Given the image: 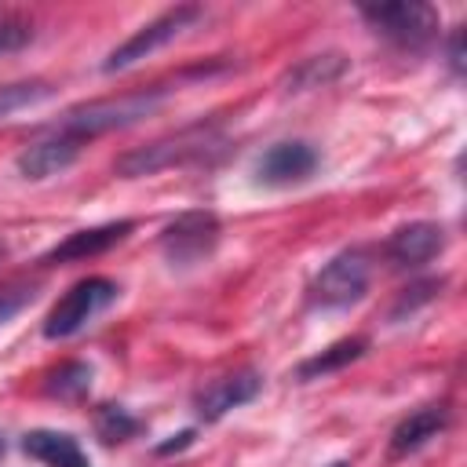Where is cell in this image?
<instances>
[{
	"label": "cell",
	"mask_w": 467,
	"mask_h": 467,
	"mask_svg": "<svg viewBox=\"0 0 467 467\" xmlns=\"http://www.w3.org/2000/svg\"><path fill=\"white\" fill-rule=\"evenodd\" d=\"M219 234H223V226H219L215 212L193 208V212L175 215V219L161 230L157 244H161V255H164L171 266H193V263H204V259L215 252Z\"/></svg>",
	"instance_id": "277c9868"
},
{
	"label": "cell",
	"mask_w": 467,
	"mask_h": 467,
	"mask_svg": "<svg viewBox=\"0 0 467 467\" xmlns=\"http://www.w3.org/2000/svg\"><path fill=\"white\" fill-rule=\"evenodd\" d=\"M29 299H33V285H26V281L0 285V325H7Z\"/></svg>",
	"instance_id": "44dd1931"
},
{
	"label": "cell",
	"mask_w": 467,
	"mask_h": 467,
	"mask_svg": "<svg viewBox=\"0 0 467 467\" xmlns=\"http://www.w3.org/2000/svg\"><path fill=\"white\" fill-rule=\"evenodd\" d=\"M128 234H131V219L106 223V226H91V230H77V234H69L62 244H55V248L44 255V263H69V259L102 255V252H109L113 244H120Z\"/></svg>",
	"instance_id": "7c38bea8"
},
{
	"label": "cell",
	"mask_w": 467,
	"mask_h": 467,
	"mask_svg": "<svg viewBox=\"0 0 467 467\" xmlns=\"http://www.w3.org/2000/svg\"><path fill=\"white\" fill-rule=\"evenodd\" d=\"M223 139L215 128H182L168 139H157L150 146H139V150H128L117 157V175L124 179H139V175H153V171H164V168H175V164H190V161H204L212 150H219Z\"/></svg>",
	"instance_id": "7a4b0ae2"
},
{
	"label": "cell",
	"mask_w": 467,
	"mask_h": 467,
	"mask_svg": "<svg viewBox=\"0 0 467 467\" xmlns=\"http://www.w3.org/2000/svg\"><path fill=\"white\" fill-rule=\"evenodd\" d=\"M95 431H99L102 441L113 445V441H124V438L139 434V431H142V420L131 416L124 405H102V409L95 412Z\"/></svg>",
	"instance_id": "ac0fdd59"
},
{
	"label": "cell",
	"mask_w": 467,
	"mask_h": 467,
	"mask_svg": "<svg viewBox=\"0 0 467 467\" xmlns=\"http://www.w3.org/2000/svg\"><path fill=\"white\" fill-rule=\"evenodd\" d=\"M328 467H350V463H347V460H336V463H328Z\"/></svg>",
	"instance_id": "484cf974"
},
{
	"label": "cell",
	"mask_w": 467,
	"mask_h": 467,
	"mask_svg": "<svg viewBox=\"0 0 467 467\" xmlns=\"http://www.w3.org/2000/svg\"><path fill=\"white\" fill-rule=\"evenodd\" d=\"M314 168H317V150L303 139H288V142H274L255 161V179L263 186H292L310 179Z\"/></svg>",
	"instance_id": "9c48e42d"
},
{
	"label": "cell",
	"mask_w": 467,
	"mask_h": 467,
	"mask_svg": "<svg viewBox=\"0 0 467 467\" xmlns=\"http://www.w3.org/2000/svg\"><path fill=\"white\" fill-rule=\"evenodd\" d=\"M190 441H193V431H179V434H175L171 441H164V445H157V452H161V456H168V452H179V449H186Z\"/></svg>",
	"instance_id": "cb8c5ba5"
},
{
	"label": "cell",
	"mask_w": 467,
	"mask_h": 467,
	"mask_svg": "<svg viewBox=\"0 0 467 467\" xmlns=\"http://www.w3.org/2000/svg\"><path fill=\"white\" fill-rule=\"evenodd\" d=\"M441 248H445V230L438 223H409V226H398L387 237L383 252H387V259L394 266H423Z\"/></svg>",
	"instance_id": "30bf717a"
},
{
	"label": "cell",
	"mask_w": 467,
	"mask_h": 467,
	"mask_svg": "<svg viewBox=\"0 0 467 467\" xmlns=\"http://www.w3.org/2000/svg\"><path fill=\"white\" fill-rule=\"evenodd\" d=\"M449 66H452L456 77L463 73V29H456L452 40H449Z\"/></svg>",
	"instance_id": "603a6c76"
},
{
	"label": "cell",
	"mask_w": 467,
	"mask_h": 467,
	"mask_svg": "<svg viewBox=\"0 0 467 467\" xmlns=\"http://www.w3.org/2000/svg\"><path fill=\"white\" fill-rule=\"evenodd\" d=\"M51 95V84L47 80H18V84H4L0 88V120L26 109V106H36Z\"/></svg>",
	"instance_id": "d6986e66"
},
{
	"label": "cell",
	"mask_w": 467,
	"mask_h": 467,
	"mask_svg": "<svg viewBox=\"0 0 467 467\" xmlns=\"http://www.w3.org/2000/svg\"><path fill=\"white\" fill-rule=\"evenodd\" d=\"M368 350V339L365 336H350V339H339V343H332V347H325L321 354H314V358H306L296 372H299V379H317V376H328V372H339L343 365H350V361H358L361 354Z\"/></svg>",
	"instance_id": "2e32d148"
},
{
	"label": "cell",
	"mask_w": 467,
	"mask_h": 467,
	"mask_svg": "<svg viewBox=\"0 0 467 467\" xmlns=\"http://www.w3.org/2000/svg\"><path fill=\"white\" fill-rule=\"evenodd\" d=\"M343 73H347V58L339 51H325V55H310L296 69H288L285 84H288V91H306V88H325V84L339 80Z\"/></svg>",
	"instance_id": "9a60e30c"
},
{
	"label": "cell",
	"mask_w": 467,
	"mask_h": 467,
	"mask_svg": "<svg viewBox=\"0 0 467 467\" xmlns=\"http://www.w3.org/2000/svg\"><path fill=\"white\" fill-rule=\"evenodd\" d=\"M368 292V259L361 252L332 255L310 281L306 299L314 310H343Z\"/></svg>",
	"instance_id": "3957f363"
},
{
	"label": "cell",
	"mask_w": 467,
	"mask_h": 467,
	"mask_svg": "<svg viewBox=\"0 0 467 467\" xmlns=\"http://www.w3.org/2000/svg\"><path fill=\"white\" fill-rule=\"evenodd\" d=\"M259 387H263V376H259L255 368H241V372L219 376V379L204 383V387L193 394V412H197V420L215 423V420H223L230 409L252 401V398L259 394Z\"/></svg>",
	"instance_id": "ba28073f"
},
{
	"label": "cell",
	"mask_w": 467,
	"mask_h": 467,
	"mask_svg": "<svg viewBox=\"0 0 467 467\" xmlns=\"http://www.w3.org/2000/svg\"><path fill=\"white\" fill-rule=\"evenodd\" d=\"M77 153H80V142L55 131L51 139H40V142L26 146L18 153V161H15V168H18L22 179H47V175L66 171L77 161Z\"/></svg>",
	"instance_id": "8fae6325"
},
{
	"label": "cell",
	"mask_w": 467,
	"mask_h": 467,
	"mask_svg": "<svg viewBox=\"0 0 467 467\" xmlns=\"http://www.w3.org/2000/svg\"><path fill=\"white\" fill-rule=\"evenodd\" d=\"M361 18L398 47H427L438 36V11L431 4H376L361 7Z\"/></svg>",
	"instance_id": "8992f818"
},
{
	"label": "cell",
	"mask_w": 467,
	"mask_h": 467,
	"mask_svg": "<svg viewBox=\"0 0 467 467\" xmlns=\"http://www.w3.org/2000/svg\"><path fill=\"white\" fill-rule=\"evenodd\" d=\"M117 281H109V277H84V281H77L55 306H51V314L44 317V336L47 339H69V336H77L95 314H102L113 299H117Z\"/></svg>",
	"instance_id": "5b68a950"
},
{
	"label": "cell",
	"mask_w": 467,
	"mask_h": 467,
	"mask_svg": "<svg viewBox=\"0 0 467 467\" xmlns=\"http://www.w3.org/2000/svg\"><path fill=\"white\" fill-rule=\"evenodd\" d=\"M438 288H441V281H423V285H412V288H405V292H401V299H398V306H394V317H401L405 310L412 314V310H416L420 303H427V299H431Z\"/></svg>",
	"instance_id": "7402d4cb"
},
{
	"label": "cell",
	"mask_w": 467,
	"mask_h": 467,
	"mask_svg": "<svg viewBox=\"0 0 467 467\" xmlns=\"http://www.w3.org/2000/svg\"><path fill=\"white\" fill-rule=\"evenodd\" d=\"M201 18V7L197 4H179V7H168L164 15H157L153 22H146L142 29H135L120 47H113L109 51V58L102 62V69L106 73H120V69H128V66H135L139 58H146V55H153L157 47H164L168 40H175L182 29H190L193 22Z\"/></svg>",
	"instance_id": "52a82bcc"
},
{
	"label": "cell",
	"mask_w": 467,
	"mask_h": 467,
	"mask_svg": "<svg viewBox=\"0 0 467 467\" xmlns=\"http://www.w3.org/2000/svg\"><path fill=\"white\" fill-rule=\"evenodd\" d=\"M4 452H7V441H4V434H0V456H4Z\"/></svg>",
	"instance_id": "d4e9b609"
},
{
	"label": "cell",
	"mask_w": 467,
	"mask_h": 467,
	"mask_svg": "<svg viewBox=\"0 0 467 467\" xmlns=\"http://www.w3.org/2000/svg\"><path fill=\"white\" fill-rule=\"evenodd\" d=\"M164 99H168V88L157 84V88L131 91V95H120V99H102V102L77 106V109H69V113L58 120V135H69V139L84 142V139H95V135H102V131L128 128V124L142 120L146 113H153Z\"/></svg>",
	"instance_id": "6da1fadb"
},
{
	"label": "cell",
	"mask_w": 467,
	"mask_h": 467,
	"mask_svg": "<svg viewBox=\"0 0 467 467\" xmlns=\"http://www.w3.org/2000/svg\"><path fill=\"white\" fill-rule=\"evenodd\" d=\"M445 427H449V409H445V405H423V409L409 412V416L394 427V434H390V452H394V456H409V452L423 449L431 438H438Z\"/></svg>",
	"instance_id": "4fadbf2b"
},
{
	"label": "cell",
	"mask_w": 467,
	"mask_h": 467,
	"mask_svg": "<svg viewBox=\"0 0 467 467\" xmlns=\"http://www.w3.org/2000/svg\"><path fill=\"white\" fill-rule=\"evenodd\" d=\"M22 449L47 467H91V460L84 456L77 438L66 431H29L22 438Z\"/></svg>",
	"instance_id": "5bb4252c"
},
{
	"label": "cell",
	"mask_w": 467,
	"mask_h": 467,
	"mask_svg": "<svg viewBox=\"0 0 467 467\" xmlns=\"http://www.w3.org/2000/svg\"><path fill=\"white\" fill-rule=\"evenodd\" d=\"M29 40H33V26L26 18H18V15L0 18V55H11L18 47H26Z\"/></svg>",
	"instance_id": "ffe728a7"
},
{
	"label": "cell",
	"mask_w": 467,
	"mask_h": 467,
	"mask_svg": "<svg viewBox=\"0 0 467 467\" xmlns=\"http://www.w3.org/2000/svg\"><path fill=\"white\" fill-rule=\"evenodd\" d=\"M44 390L58 401H80L88 390H91V365L84 361H66L58 365L55 372H47L44 379Z\"/></svg>",
	"instance_id": "e0dca14e"
}]
</instances>
